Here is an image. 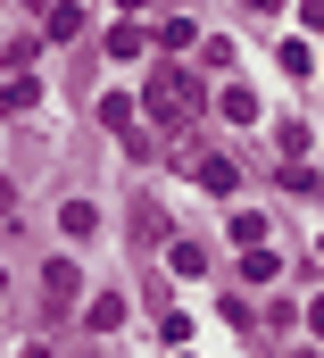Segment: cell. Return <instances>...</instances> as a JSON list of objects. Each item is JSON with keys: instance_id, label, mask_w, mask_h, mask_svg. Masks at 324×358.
I'll use <instances>...</instances> for the list:
<instances>
[{"instance_id": "obj_8", "label": "cell", "mask_w": 324, "mask_h": 358, "mask_svg": "<svg viewBox=\"0 0 324 358\" xmlns=\"http://www.w3.org/2000/svg\"><path fill=\"white\" fill-rule=\"evenodd\" d=\"M300 358H324V350H300Z\"/></svg>"}, {"instance_id": "obj_1", "label": "cell", "mask_w": 324, "mask_h": 358, "mask_svg": "<svg viewBox=\"0 0 324 358\" xmlns=\"http://www.w3.org/2000/svg\"><path fill=\"white\" fill-rule=\"evenodd\" d=\"M142 108H150V117H159V125H175V134H183V125H191V117H200V84H191V76H183V67H159V76H150V84H142Z\"/></svg>"}, {"instance_id": "obj_7", "label": "cell", "mask_w": 324, "mask_h": 358, "mask_svg": "<svg viewBox=\"0 0 324 358\" xmlns=\"http://www.w3.org/2000/svg\"><path fill=\"white\" fill-rule=\"evenodd\" d=\"M100 125H117V134H133V100H117V92H108V100H100Z\"/></svg>"}, {"instance_id": "obj_4", "label": "cell", "mask_w": 324, "mask_h": 358, "mask_svg": "<svg viewBox=\"0 0 324 358\" xmlns=\"http://www.w3.org/2000/svg\"><path fill=\"white\" fill-rule=\"evenodd\" d=\"M59 225H67V242H91V234H100V208H91V200H67Z\"/></svg>"}, {"instance_id": "obj_9", "label": "cell", "mask_w": 324, "mask_h": 358, "mask_svg": "<svg viewBox=\"0 0 324 358\" xmlns=\"http://www.w3.org/2000/svg\"><path fill=\"white\" fill-rule=\"evenodd\" d=\"M0 292H8V283H0Z\"/></svg>"}, {"instance_id": "obj_2", "label": "cell", "mask_w": 324, "mask_h": 358, "mask_svg": "<svg viewBox=\"0 0 324 358\" xmlns=\"http://www.w3.org/2000/svg\"><path fill=\"white\" fill-rule=\"evenodd\" d=\"M191 176L208 183V192H233V183H242V159H225V150H191Z\"/></svg>"}, {"instance_id": "obj_3", "label": "cell", "mask_w": 324, "mask_h": 358, "mask_svg": "<svg viewBox=\"0 0 324 358\" xmlns=\"http://www.w3.org/2000/svg\"><path fill=\"white\" fill-rule=\"evenodd\" d=\"M75 292H83V275L67 267V259H50V267H42V300H50V308H67Z\"/></svg>"}, {"instance_id": "obj_6", "label": "cell", "mask_w": 324, "mask_h": 358, "mask_svg": "<svg viewBox=\"0 0 324 358\" xmlns=\"http://www.w3.org/2000/svg\"><path fill=\"white\" fill-rule=\"evenodd\" d=\"M216 108H225V117H233V125H249V117H258V100H249L242 84H233V92H216Z\"/></svg>"}, {"instance_id": "obj_5", "label": "cell", "mask_w": 324, "mask_h": 358, "mask_svg": "<svg viewBox=\"0 0 324 358\" xmlns=\"http://www.w3.org/2000/svg\"><path fill=\"white\" fill-rule=\"evenodd\" d=\"M42 34H50V42H75V34H83V8H67V0H59V8H50V25H42Z\"/></svg>"}]
</instances>
